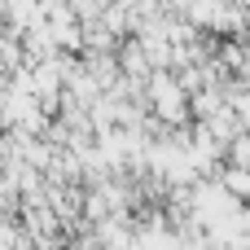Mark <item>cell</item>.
<instances>
[{"mask_svg":"<svg viewBox=\"0 0 250 250\" xmlns=\"http://www.w3.org/2000/svg\"><path fill=\"white\" fill-rule=\"evenodd\" d=\"M220 185H224V189H229L233 198H242V202L250 198V171H237V167H224V171H220Z\"/></svg>","mask_w":250,"mask_h":250,"instance_id":"obj_2","label":"cell"},{"mask_svg":"<svg viewBox=\"0 0 250 250\" xmlns=\"http://www.w3.org/2000/svg\"><path fill=\"white\" fill-rule=\"evenodd\" d=\"M149 97H154V114H158L163 127H176V123L189 119V97H185V88L176 83L171 70H154L149 75Z\"/></svg>","mask_w":250,"mask_h":250,"instance_id":"obj_1","label":"cell"},{"mask_svg":"<svg viewBox=\"0 0 250 250\" xmlns=\"http://www.w3.org/2000/svg\"><path fill=\"white\" fill-rule=\"evenodd\" d=\"M229 167H237V171H250V136H237V141L229 145Z\"/></svg>","mask_w":250,"mask_h":250,"instance_id":"obj_3","label":"cell"}]
</instances>
